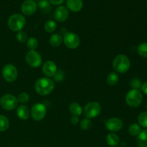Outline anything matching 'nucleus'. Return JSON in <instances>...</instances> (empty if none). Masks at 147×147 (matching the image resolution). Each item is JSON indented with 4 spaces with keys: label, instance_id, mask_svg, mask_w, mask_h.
<instances>
[{
    "label": "nucleus",
    "instance_id": "obj_1",
    "mask_svg": "<svg viewBox=\"0 0 147 147\" xmlns=\"http://www.w3.org/2000/svg\"><path fill=\"white\" fill-rule=\"evenodd\" d=\"M35 91L40 96H47L51 93L55 88V83L48 78H41L37 80L34 86Z\"/></svg>",
    "mask_w": 147,
    "mask_h": 147
},
{
    "label": "nucleus",
    "instance_id": "obj_2",
    "mask_svg": "<svg viewBox=\"0 0 147 147\" xmlns=\"http://www.w3.org/2000/svg\"><path fill=\"white\" fill-rule=\"evenodd\" d=\"M113 69L117 73H125L129 70L131 67V62L129 57L123 54L118 55L113 60Z\"/></svg>",
    "mask_w": 147,
    "mask_h": 147
},
{
    "label": "nucleus",
    "instance_id": "obj_3",
    "mask_svg": "<svg viewBox=\"0 0 147 147\" xmlns=\"http://www.w3.org/2000/svg\"><path fill=\"white\" fill-rule=\"evenodd\" d=\"M143 100L142 92L137 89H131L126 96V102L129 106L131 108L139 107Z\"/></svg>",
    "mask_w": 147,
    "mask_h": 147
},
{
    "label": "nucleus",
    "instance_id": "obj_4",
    "mask_svg": "<svg viewBox=\"0 0 147 147\" xmlns=\"http://www.w3.org/2000/svg\"><path fill=\"white\" fill-rule=\"evenodd\" d=\"M26 24V19L22 14H14L8 20L9 28L14 32L22 31Z\"/></svg>",
    "mask_w": 147,
    "mask_h": 147
},
{
    "label": "nucleus",
    "instance_id": "obj_5",
    "mask_svg": "<svg viewBox=\"0 0 147 147\" xmlns=\"http://www.w3.org/2000/svg\"><path fill=\"white\" fill-rule=\"evenodd\" d=\"M101 112V106L96 101L88 103L83 109V114L87 119H94L97 117Z\"/></svg>",
    "mask_w": 147,
    "mask_h": 147
},
{
    "label": "nucleus",
    "instance_id": "obj_6",
    "mask_svg": "<svg viewBox=\"0 0 147 147\" xmlns=\"http://www.w3.org/2000/svg\"><path fill=\"white\" fill-rule=\"evenodd\" d=\"M18 100L14 96L11 94H5L0 99V105L7 111H12L18 106Z\"/></svg>",
    "mask_w": 147,
    "mask_h": 147
},
{
    "label": "nucleus",
    "instance_id": "obj_7",
    "mask_svg": "<svg viewBox=\"0 0 147 147\" xmlns=\"http://www.w3.org/2000/svg\"><path fill=\"white\" fill-rule=\"evenodd\" d=\"M47 113V108L43 103H37L33 105L30 111V115L33 120L35 121H40L42 120Z\"/></svg>",
    "mask_w": 147,
    "mask_h": 147
},
{
    "label": "nucleus",
    "instance_id": "obj_8",
    "mask_svg": "<svg viewBox=\"0 0 147 147\" xmlns=\"http://www.w3.org/2000/svg\"><path fill=\"white\" fill-rule=\"evenodd\" d=\"M25 60L27 64L33 68L40 67L42 63V57L41 55L36 50H30L26 54Z\"/></svg>",
    "mask_w": 147,
    "mask_h": 147
},
{
    "label": "nucleus",
    "instance_id": "obj_9",
    "mask_svg": "<svg viewBox=\"0 0 147 147\" xmlns=\"http://www.w3.org/2000/svg\"><path fill=\"white\" fill-rule=\"evenodd\" d=\"M2 76L4 80L9 83L15 81L18 76L17 69L14 65H6L2 69Z\"/></svg>",
    "mask_w": 147,
    "mask_h": 147
},
{
    "label": "nucleus",
    "instance_id": "obj_10",
    "mask_svg": "<svg viewBox=\"0 0 147 147\" xmlns=\"http://www.w3.org/2000/svg\"><path fill=\"white\" fill-rule=\"evenodd\" d=\"M63 38V42L67 48L76 49L78 47L80 44V37L74 32H67Z\"/></svg>",
    "mask_w": 147,
    "mask_h": 147
},
{
    "label": "nucleus",
    "instance_id": "obj_11",
    "mask_svg": "<svg viewBox=\"0 0 147 147\" xmlns=\"http://www.w3.org/2000/svg\"><path fill=\"white\" fill-rule=\"evenodd\" d=\"M105 126L107 130H109L111 132H114L119 131L121 129L123 128V121L119 118H111L109 119L106 121Z\"/></svg>",
    "mask_w": 147,
    "mask_h": 147
},
{
    "label": "nucleus",
    "instance_id": "obj_12",
    "mask_svg": "<svg viewBox=\"0 0 147 147\" xmlns=\"http://www.w3.org/2000/svg\"><path fill=\"white\" fill-rule=\"evenodd\" d=\"M57 71V67L55 62L47 60L42 65V73L47 78H53Z\"/></svg>",
    "mask_w": 147,
    "mask_h": 147
},
{
    "label": "nucleus",
    "instance_id": "obj_13",
    "mask_svg": "<svg viewBox=\"0 0 147 147\" xmlns=\"http://www.w3.org/2000/svg\"><path fill=\"white\" fill-rule=\"evenodd\" d=\"M37 9V4L33 0H26L21 6V11L24 15H32L35 13Z\"/></svg>",
    "mask_w": 147,
    "mask_h": 147
},
{
    "label": "nucleus",
    "instance_id": "obj_14",
    "mask_svg": "<svg viewBox=\"0 0 147 147\" xmlns=\"http://www.w3.org/2000/svg\"><path fill=\"white\" fill-rule=\"evenodd\" d=\"M69 17V11L64 6L57 7L54 12V19L59 22H64Z\"/></svg>",
    "mask_w": 147,
    "mask_h": 147
},
{
    "label": "nucleus",
    "instance_id": "obj_15",
    "mask_svg": "<svg viewBox=\"0 0 147 147\" xmlns=\"http://www.w3.org/2000/svg\"><path fill=\"white\" fill-rule=\"evenodd\" d=\"M66 4H67V8L73 12L80 11L83 6L82 0H67Z\"/></svg>",
    "mask_w": 147,
    "mask_h": 147
},
{
    "label": "nucleus",
    "instance_id": "obj_16",
    "mask_svg": "<svg viewBox=\"0 0 147 147\" xmlns=\"http://www.w3.org/2000/svg\"><path fill=\"white\" fill-rule=\"evenodd\" d=\"M17 114L21 120H27L30 116V111L27 106H24V105H21L17 108Z\"/></svg>",
    "mask_w": 147,
    "mask_h": 147
},
{
    "label": "nucleus",
    "instance_id": "obj_17",
    "mask_svg": "<svg viewBox=\"0 0 147 147\" xmlns=\"http://www.w3.org/2000/svg\"><path fill=\"white\" fill-rule=\"evenodd\" d=\"M69 110H70V113H71L73 116H81L82 113H83V108L81 107L80 104H78L76 102H74V103H72L69 106Z\"/></svg>",
    "mask_w": 147,
    "mask_h": 147
},
{
    "label": "nucleus",
    "instance_id": "obj_18",
    "mask_svg": "<svg viewBox=\"0 0 147 147\" xmlns=\"http://www.w3.org/2000/svg\"><path fill=\"white\" fill-rule=\"evenodd\" d=\"M136 143L139 147H147V129L142 130L138 135Z\"/></svg>",
    "mask_w": 147,
    "mask_h": 147
},
{
    "label": "nucleus",
    "instance_id": "obj_19",
    "mask_svg": "<svg viewBox=\"0 0 147 147\" xmlns=\"http://www.w3.org/2000/svg\"><path fill=\"white\" fill-rule=\"evenodd\" d=\"M63 41V37H62L60 34H58V33H55V34H52L50 37V40H49L50 44L54 47H59V46L62 44Z\"/></svg>",
    "mask_w": 147,
    "mask_h": 147
},
{
    "label": "nucleus",
    "instance_id": "obj_20",
    "mask_svg": "<svg viewBox=\"0 0 147 147\" xmlns=\"http://www.w3.org/2000/svg\"><path fill=\"white\" fill-rule=\"evenodd\" d=\"M119 141H120V139H119V136L116 134L113 133V132L109 134L106 136V142L111 146H117L119 143Z\"/></svg>",
    "mask_w": 147,
    "mask_h": 147
},
{
    "label": "nucleus",
    "instance_id": "obj_21",
    "mask_svg": "<svg viewBox=\"0 0 147 147\" xmlns=\"http://www.w3.org/2000/svg\"><path fill=\"white\" fill-rule=\"evenodd\" d=\"M119 81V76L115 72H111L109 73L106 78V82L110 86H116Z\"/></svg>",
    "mask_w": 147,
    "mask_h": 147
},
{
    "label": "nucleus",
    "instance_id": "obj_22",
    "mask_svg": "<svg viewBox=\"0 0 147 147\" xmlns=\"http://www.w3.org/2000/svg\"><path fill=\"white\" fill-rule=\"evenodd\" d=\"M142 131L141 126L139 123H132L129 127V134L133 136H138V135Z\"/></svg>",
    "mask_w": 147,
    "mask_h": 147
},
{
    "label": "nucleus",
    "instance_id": "obj_23",
    "mask_svg": "<svg viewBox=\"0 0 147 147\" xmlns=\"http://www.w3.org/2000/svg\"><path fill=\"white\" fill-rule=\"evenodd\" d=\"M9 126V121L5 116H0V132H4L7 130Z\"/></svg>",
    "mask_w": 147,
    "mask_h": 147
},
{
    "label": "nucleus",
    "instance_id": "obj_24",
    "mask_svg": "<svg viewBox=\"0 0 147 147\" xmlns=\"http://www.w3.org/2000/svg\"><path fill=\"white\" fill-rule=\"evenodd\" d=\"M45 30L47 32V33H53L54 32L55 30H56L57 27V24L53 20H47L45 24Z\"/></svg>",
    "mask_w": 147,
    "mask_h": 147
},
{
    "label": "nucleus",
    "instance_id": "obj_25",
    "mask_svg": "<svg viewBox=\"0 0 147 147\" xmlns=\"http://www.w3.org/2000/svg\"><path fill=\"white\" fill-rule=\"evenodd\" d=\"M137 53L141 57L147 58V42H142L138 46Z\"/></svg>",
    "mask_w": 147,
    "mask_h": 147
},
{
    "label": "nucleus",
    "instance_id": "obj_26",
    "mask_svg": "<svg viewBox=\"0 0 147 147\" xmlns=\"http://www.w3.org/2000/svg\"><path fill=\"white\" fill-rule=\"evenodd\" d=\"M38 7H40V9L45 11V12H47L52 9L50 3L48 0H40L38 2Z\"/></svg>",
    "mask_w": 147,
    "mask_h": 147
},
{
    "label": "nucleus",
    "instance_id": "obj_27",
    "mask_svg": "<svg viewBox=\"0 0 147 147\" xmlns=\"http://www.w3.org/2000/svg\"><path fill=\"white\" fill-rule=\"evenodd\" d=\"M138 122L139 126L147 129V112H142L139 115Z\"/></svg>",
    "mask_w": 147,
    "mask_h": 147
},
{
    "label": "nucleus",
    "instance_id": "obj_28",
    "mask_svg": "<svg viewBox=\"0 0 147 147\" xmlns=\"http://www.w3.org/2000/svg\"><path fill=\"white\" fill-rule=\"evenodd\" d=\"M27 47L30 49V50H35V49L38 47V42L35 37H30L27 41Z\"/></svg>",
    "mask_w": 147,
    "mask_h": 147
},
{
    "label": "nucleus",
    "instance_id": "obj_29",
    "mask_svg": "<svg viewBox=\"0 0 147 147\" xmlns=\"http://www.w3.org/2000/svg\"><path fill=\"white\" fill-rule=\"evenodd\" d=\"M80 126L83 130L84 131L89 130L92 126V121H90V119L86 118V119H83V120L80 121Z\"/></svg>",
    "mask_w": 147,
    "mask_h": 147
},
{
    "label": "nucleus",
    "instance_id": "obj_30",
    "mask_svg": "<svg viewBox=\"0 0 147 147\" xmlns=\"http://www.w3.org/2000/svg\"><path fill=\"white\" fill-rule=\"evenodd\" d=\"M16 37H17V40H18L20 42H25L27 41L28 40V36H27V34L24 31H20L18 32V33L16 35Z\"/></svg>",
    "mask_w": 147,
    "mask_h": 147
},
{
    "label": "nucleus",
    "instance_id": "obj_31",
    "mask_svg": "<svg viewBox=\"0 0 147 147\" xmlns=\"http://www.w3.org/2000/svg\"><path fill=\"white\" fill-rule=\"evenodd\" d=\"M18 102L22 103V104H25L30 100V96H29L28 93H25V92H23V93H21L18 96Z\"/></svg>",
    "mask_w": 147,
    "mask_h": 147
},
{
    "label": "nucleus",
    "instance_id": "obj_32",
    "mask_svg": "<svg viewBox=\"0 0 147 147\" xmlns=\"http://www.w3.org/2000/svg\"><path fill=\"white\" fill-rule=\"evenodd\" d=\"M142 82L137 78H132L131 80L130 81V86L132 88V89H137V90H139V88L142 87Z\"/></svg>",
    "mask_w": 147,
    "mask_h": 147
},
{
    "label": "nucleus",
    "instance_id": "obj_33",
    "mask_svg": "<svg viewBox=\"0 0 147 147\" xmlns=\"http://www.w3.org/2000/svg\"><path fill=\"white\" fill-rule=\"evenodd\" d=\"M54 80L57 82H61L65 79V73L63 70H57L56 74L55 75Z\"/></svg>",
    "mask_w": 147,
    "mask_h": 147
},
{
    "label": "nucleus",
    "instance_id": "obj_34",
    "mask_svg": "<svg viewBox=\"0 0 147 147\" xmlns=\"http://www.w3.org/2000/svg\"><path fill=\"white\" fill-rule=\"evenodd\" d=\"M48 1L53 5H60L64 2L65 0H48Z\"/></svg>",
    "mask_w": 147,
    "mask_h": 147
},
{
    "label": "nucleus",
    "instance_id": "obj_35",
    "mask_svg": "<svg viewBox=\"0 0 147 147\" xmlns=\"http://www.w3.org/2000/svg\"><path fill=\"white\" fill-rule=\"evenodd\" d=\"M70 122H71V123L74 125L78 123V122H79L78 116H72V117L70 118Z\"/></svg>",
    "mask_w": 147,
    "mask_h": 147
},
{
    "label": "nucleus",
    "instance_id": "obj_36",
    "mask_svg": "<svg viewBox=\"0 0 147 147\" xmlns=\"http://www.w3.org/2000/svg\"><path fill=\"white\" fill-rule=\"evenodd\" d=\"M141 88H142V91L143 92L144 94L147 95V82L143 83V84L142 85V87H141Z\"/></svg>",
    "mask_w": 147,
    "mask_h": 147
},
{
    "label": "nucleus",
    "instance_id": "obj_37",
    "mask_svg": "<svg viewBox=\"0 0 147 147\" xmlns=\"http://www.w3.org/2000/svg\"><path fill=\"white\" fill-rule=\"evenodd\" d=\"M146 109H147V103H146Z\"/></svg>",
    "mask_w": 147,
    "mask_h": 147
}]
</instances>
